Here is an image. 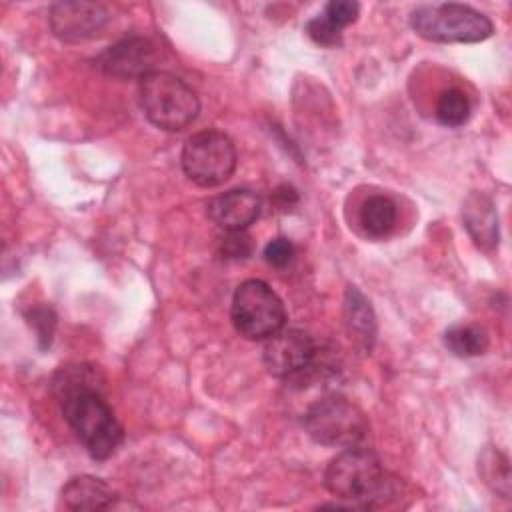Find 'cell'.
<instances>
[{
  "mask_svg": "<svg viewBox=\"0 0 512 512\" xmlns=\"http://www.w3.org/2000/svg\"><path fill=\"white\" fill-rule=\"evenodd\" d=\"M60 496L68 510H108L118 500V494L112 490V486L86 474L70 478L64 484Z\"/></svg>",
  "mask_w": 512,
  "mask_h": 512,
  "instance_id": "5bb4252c",
  "label": "cell"
},
{
  "mask_svg": "<svg viewBox=\"0 0 512 512\" xmlns=\"http://www.w3.org/2000/svg\"><path fill=\"white\" fill-rule=\"evenodd\" d=\"M324 486L342 504L328 508L370 510L380 508L396 496V478H392L380 458L368 448L350 446L330 460L324 472Z\"/></svg>",
  "mask_w": 512,
  "mask_h": 512,
  "instance_id": "7a4b0ae2",
  "label": "cell"
},
{
  "mask_svg": "<svg viewBox=\"0 0 512 512\" xmlns=\"http://www.w3.org/2000/svg\"><path fill=\"white\" fill-rule=\"evenodd\" d=\"M306 434L322 446L350 448L368 436L366 414L342 396H328L314 402L304 414Z\"/></svg>",
  "mask_w": 512,
  "mask_h": 512,
  "instance_id": "8992f818",
  "label": "cell"
},
{
  "mask_svg": "<svg viewBox=\"0 0 512 512\" xmlns=\"http://www.w3.org/2000/svg\"><path fill=\"white\" fill-rule=\"evenodd\" d=\"M28 318H30V324L34 326L36 334H38L40 346L42 348L50 346V340H52V334H54V326H56L54 312L50 308H34Z\"/></svg>",
  "mask_w": 512,
  "mask_h": 512,
  "instance_id": "603a6c76",
  "label": "cell"
},
{
  "mask_svg": "<svg viewBox=\"0 0 512 512\" xmlns=\"http://www.w3.org/2000/svg\"><path fill=\"white\" fill-rule=\"evenodd\" d=\"M412 30L430 42H482L492 36V20L466 4H424L410 14Z\"/></svg>",
  "mask_w": 512,
  "mask_h": 512,
  "instance_id": "277c9868",
  "label": "cell"
},
{
  "mask_svg": "<svg viewBox=\"0 0 512 512\" xmlns=\"http://www.w3.org/2000/svg\"><path fill=\"white\" fill-rule=\"evenodd\" d=\"M108 10L98 2H54L48 12L50 30L64 42L94 38L108 24Z\"/></svg>",
  "mask_w": 512,
  "mask_h": 512,
  "instance_id": "9c48e42d",
  "label": "cell"
},
{
  "mask_svg": "<svg viewBox=\"0 0 512 512\" xmlns=\"http://www.w3.org/2000/svg\"><path fill=\"white\" fill-rule=\"evenodd\" d=\"M344 326L360 352L372 350L376 340V316L368 298L356 286H348L344 292Z\"/></svg>",
  "mask_w": 512,
  "mask_h": 512,
  "instance_id": "4fadbf2b",
  "label": "cell"
},
{
  "mask_svg": "<svg viewBox=\"0 0 512 512\" xmlns=\"http://www.w3.org/2000/svg\"><path fill=\"white\" fill-rule=\"evenodd\" d=\"M358 218H360L364 232L370 238H384L396 226V218H398L396 204L392 198H388L384 194L368 196L360 208Z\"/></svg>",
  "mask_w": 512,
  "mask_h": 512,
  "instance_id": "9a60e30c",
  "label": "cell"
},
{
  "mask_svg": "<svg viewBox=\"0 0 512 512\" xmlns=\"http://www.w3.org/2000/svg\"><path fill=\"white\" fill-rule=\"evenodd\" d=\"M446 348L460 358L480 356L488 350V334L476 324H456L444 332Z\"/></svg>",
  "mask_w": 512,
  "mask_h": 512,
  "instance_id": "2e32d148",
  "label": "cell"
},
{
  "mask_svg": "<svg viewBox=\"0 0 512 512\" xmlns=\"http://www.w3.org/2000/svg\"><path fill=\"white\" fill-rule=\"evenodd\" d=\"M262 360L272 376L280 380H302L316 368L318 346L304 330L282 328L266 338Z\"/></svg>",
  "mask_w": 512,
  "mask_h": 512,
  "instance_id": "ba28073f",
  "label": "cell"
},
{
  "mask_svg": "<svg viewBox=\"0 0 512 512\" xmlns=\"http://www.w3.org/2000/svg\"><path fill=\"white\" fill-rule=\"evenodd\" d=\"M156 52L150 40L142 36H130L114 46L106 48L96 64L100 70L114 78H142L154 70Z\"/></svg>",
  "mask_w": 512,
  "mask_h": 512,
  "instance_id": "30bf717a",
  "label": "cell"
},
{
  "mask_svg": "<svg viewBox=\"0 0 512 512\" xmlns=\"http://www.w3.org/2000/svg\"><path fill=\"white\" fill-rule=\"evenodd\" d=\"M220 252L230 260H242L252 254V238L244 232H226V236L220 242Z\"/></svg>",
  "mask_w": 512,
  "mask_h": 512,
  "instance_id": "44dd1931",
  "label": "cell"
},
{
  "mask_svg": "<svg viewBox=\"0 0 512 512\" xmlns=\"http://www.w3.org/2000/svg\"><path fill=\"white\" fill-rule=\"evenodd\" d=\"M262 210V200L248 188H234L216 198L206 206L208 218L224 232L246 230Z\"/></svg>",
  "mask_w": 512,
  "mask_h": 512,
  "instance_id": "8fae6325",
  "label": "cell"
},
{
  "mask_svg": "<svg viewBox=\"0 0 512 512\" xmlns=\"http://www.w3.org/2000/svg\"><path fill=\"white\" fill-rule=\"evenodd\" d=\"M306 34L316 44L328 46V48H334V46H338L342 42V30L338 26H334L324 14H318L312 20H308Z\"/></svg>",
  "mask_w": 512,
  "mask_h": 512,
  "instance_id": "d6986e66",
  "label": "cell"
},
{
  "mask_svg": "<svg viewBox=\"0 0 512 512\" xmlns=\"http://www.w3.org/2000/svg\"><path fill=\"white\" fill-rule=\"evenodd\" d=\"M236 332L248 340H266L286 324V308L280 296L262 280H244L232 296L230 308Z\"/></svg>",
  "mask_w": 512,
  "mask_h": 512,
  "instance_id": "5b68a950",
  "label": "cell"
},
{
  "mask_svg": "<svg viewBox=\"0 0 512 512\" xmlns=\"http://www.w3.org/2000/svg\"><path fill=\"white\" fill-rule=\"evenodd\" d=\"M358 12H360L358 2H352V0H332V2L326 4V8H324L322 14H324L334 26H338L340 30H344L346 26H350L352 22H356Z\"/></svg>",
  "mask_w": 512,
  "mask_h": 512,
  "instance_id": "ffe728a7",
  "label": "cell"
},
{
  "mask_svg": "<svg viewBox=\"0 0 512 512\" xmlns=\"http://www.w3.org/2000/svg\"><path fill=\"white\" fill-rule=\"evenodd\" d=\"M464 226L474 244L486 252L498 248V214L492 200L480 192H474L464 202Z\"/></svg>",
  "mask_w": 512,
  "mask_h": 512,
  "instance_id": "7c38bea8",
  "label": "cell"
},
{
  "mask_svg": "<svg viewBox=\"0 0 512 512\" xmlns=\"http://www.w3.org/2000/svg\"><path fill=\"white\" fill-rule=\"evenodd\" d=\"M294 258V246L288 238H274L264 246V260L274 268H284Z\"/></svg>",
  "mask_w": 512,
  "mask_h": 512,
  "instance_id": "7402d4cb",
  "label": "cell"
},
{
  "mask_svg": "<svg viewBox=\"0 0 512 512\" xmlns=\"http://www.w3.org/2000/svg\"><path fill=\"white\" fill-rule=\"evenodd\" d=\"M180 162L188 180L202 188H214L232 176L236 148L224 132L202 130L186 140Z\"/></svg>",
  "mask_w": 512,
  "mask_h": 512,
  "instance_id": "52a82bcc",
  "label": "cell"
},
{
  "mask_svg": "<svg viewBox=\"0 0 512 512\" xmlns=\"http://www.w3.org/2000/svg\"><path fill=\"white\" fill-rule=\"evenodd\" d=\"M140 104L146 118L166 132L184 130L200 112L196 92L166 70H152L140 78Z\"/></svg>",
  "mask_w": 512,
  "mask_h": 512,
  "instance_id": "3957f363",
  "label": "cell"
},
{
  "mask_svg": "<svg viewBox=\"0 0 512 512\" xmlns=\"http://www.w3.org/2000/svg\"><path fill=\"white\" fill-rule=\"evenodd\" d=\"M96 382V368L76 364L60 368L52 388L62 406L64 420L86 452L96 460H104L122 444L124 428L102 398Z\"/></svg>",
  "mask_w": 512,
  "mask_h": 512,
  "instance_id": "6da1fadb",
  "label": "cell"
},
{
  "mask_svg": "<svg viewBox=\"0 0 512 512\" xmlns=\"http://www.w3.org/2000/svg\"><path fill=\"white\" fill-rule=\"evenodd\" d=\"M470 116V102L466 94L458 88L444 90L436 102V118L442 126L456 128L462 126Z\"/></svg>",
  "mask_w": 512,
  "mask_h": 512,
  "instance_id": "e0dca14e",
  "label": "cell"
},
{
  "mask_svg": "<svg viewBox=\"0 0 512 512\" xmlns=\"http://www.w3.org/2000/svg\"><path fill=\"white\" fill-rule=\"evenodd\" d=\"M480 470L484 482H488L494 492H498L504 498H510V466L508 458L502 452L486 450L480 458Z\"/></svg>",
  "mask_w": 512,
  "mask_h": 512,
  "instance_id": "ac0fdd59",
  "label": "cell"
}]
</instances>
